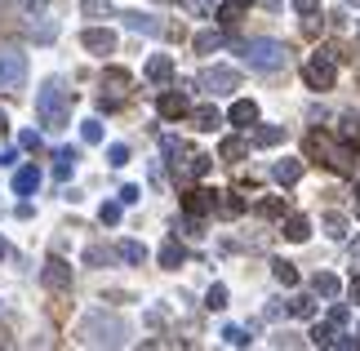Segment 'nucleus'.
Instances as JSON below:
<instances>
[{
  "instance_id": "nucleus-10",
  "label": "nucleus",
  "mask_w": 360,
  "mask_h": 351,
  "mask_svg": "<svg viewBox=\"0 0 360 351\" xmlns=\"http://www.w3.org/2000/svg\"><path fill=\"white\" fill-rule=\"evenodd\" d=\"M271 178L281 182V187H294V182L302 178V160H276L271 165Z\"/></svg>"
},
{
  "instance_id": "nucleus-24",
  "label": "nucleus",
  "mask_w": 360,
  "mask_h": 351,
  "mask_svg": "<svg viewBox=\"0 0 360 351\" xmlns=\"http://www.w3.org/2000/svg\"><path fill=\"white\" fill-rule=\"evenodd\" d=\"M191 45H196V53H214L218 45H223V32H200Z\"/></svg>"
},
{
  "instance_id": "nucleus-29",
  "label": "nucleus",
  "mask_w": 360,
  "mask_h": 351,
  "mask_svg": "<svg viewBox=\"0 0 360 351\" xmlns=\"http://www.w3.org/2000/svg\"><path fill=\"white\" fill-rule=\"evenodd\" d=\"M223 343H227V347H249V333H245L240 325H227V329H223Z\"/></svg>"
},
{
  "instance_id": "nucleus-48",
  "label": "nucleus",
  "mask_w": 360,
  "mask_h": 351,
  "mask_svg": "<svg viewBox=\"0 0 360 351\" xmlns=\"http://www.w3.org/2000/svg\"><path fill=\"white\" fill-rule=\"evenodd\" d=\"M352 254H356V258H360V241H356V245H352Z\"/></svg>"
},
{
  "instance_id": "nucleus-34",
  "label": "nucleus",
  "mask_w": 360,
  "mask_h": 351,
  "mask_svg": "<svg viewBox=\"0 0 360 351\" xmlns=\"http://www.w3.org/2000/svg\"><path fill=\"white\" fill-rule=\"evenodd\" d=\"M80 138H85V143H103V125L98 120H85V125H80Z\"/></svg>"
},
{
  "instance_id": "nucleus-15",
  "label": "nucleus",
  "mask_w": 360,
  "mask_h": 351,
  "mask_svg": "<svg viewBox=\"0 0 360 351\" xmlns=\"http://www.w3.org/2000/svg\"><path fill=\"white\" fill-rule=\"evenodd\" d=\"M231 125H240V129H249V125L258 120V107L249 103V98H240V103H231V116H227Z\"/></svg>"
},
{
  "instance_id": "nucleus-11",
  "label": "nucleus",
  "mask_w": 360,
  "mask_h": 351,
  "mask_svg": "<svg viewBox=\"0 0 360 351\" xmlns=\"http://www.w3.org/2000/svg\"><path fill=\"white\" fill-rule=\"evenodd\" d=\"M124 18V27L129 32H147V36H160V23L151 18V13H138V9H129V13H120Z\"/></svg>"
},
{
  "instance_id": "nucleus-47",
  "label": "nucleus",
  "mask_w": 360,
  "mask_h": 351,
  "mask_svg": "<svg viewBox=\"0 0 360 351\" xmlns=\"http://www.w3.org/2000/svg\"><path fill=\"white\" fill-rule=\"evenodd\" d=\"M9 129V116H5V111H0V134H5Z\"/></svg>"
},
{
  "instance_id": "nucleus-43",
  "label": "nucleus",
  "mask_w": 360,
  "mask_h": 351,
  "mask_svg": "<svg viewBox=\"0 0 360 351\" xmlns=\"http://www.w3.org/2000/svg\"><path fill=\"white\" fill-rule=\"evenodd\" d=\"M85 262H107V249H98V245H94L89 254H85Z\"/></svg>"
},
{
  "instance_id": "nucleus-14",
  "label": "nucleus",
  "mask_w": 360,
  "mask_h": 351,
  "mask_svg": "<svg viewBox=\"0 0 360 351\" xmlns=\"http://www.w3.org/2000/svg\"><path fill=\"white\" fill-rule=\"evenodd\" d=\"M156 107H160V116H165V120L187 116V98H183V94H160V103H156Z\"/></svg>"
},
{
  "instance_id": "nucleus-33",
  "label": "nucleus",
  "mask_w": 360,
  "mask_h": 351,
  "mask_svg": "<svg viewBox=\"0 0 360 351\" xmlns=\"http://www.w3.org/2000/svg\"><path fill=\"white\" fill-rule=\"evenodd\" d=\"M245 151H249V147H245V138H227V143H223V156H227V160H240Z\"/></svg>"
},
{
  "instance_id": "nucleus-21",
  "label": "nucleus",
  "mask_w": 360,
  "mask_h": 351,
  "mask_svg": "<svg viewBox=\"0 0 360 351\" xmlns=\"http://www.w3.org/2000/svg\"><path fill=\"white\" fill-rule=\"evenodd\" d=\"M254 143L258 147H276V143H285V129H281V125H262V129L254 134Z\"/></svg>"
},
{
  "instance_id": "nucleus-35",
  "label": "nucleus",
  "mask_w": 360,
  "mask_h": 351,
  "mask_svg": "<svg viewBox=\"0 0 360 351\" xmlns=\"http://www.w3.org/2000/svg\"><path fill=\"white\" fill-rule=\"evenodd\" d=\"M258 214H262V218H281V214H285V205H281V200H262V205H258Z\"/></svg>"
},
{
  "instance_id": "nucleus-31",
  "label": "nucleus",
  "mask_w": 360,
  "mask_h": 351,
  "mask_svg": "<svg viewBox=\"0 0 360 351\" xmlns=\"http://www.w3.org/2000/svg\"><path fill=\"white\" fill-rule=\"evenodd\" d=\"M80 9L94 13V18H112V5H107V0H80Z\"/></svg>"
},
{
  "instance_id": "nucleus-18",
  "label": "nucleus",
  "mask_w": 360,
  "mask_h": 351,
  "mask_svg": "<svg viewBox=\"0 0 360 351\" xmlns=\"http://www.w3.org/2000/svg\"><path fill=\"white\" fill-rule=\"evenodd\" d=\"M307 236H311V222H307V218H298V214H294V218L285 222V241H294V245H298V241H307Z\"/></svg>"
},
{
  "instance_id": "nucleus-42",
  "label": "nucleus",
  "mask_w": 360,
  "mask_h": 351,
  "mask_svg": "<svg viewBox=\"0 0 360 351\" xmlns=\"http://www.w3.org/2000/svg\"><path fill=\"white\" fill-rule=\"evenodd\" d=\"M294 9L302 13V18H311V13H316V0H294Z\"/></svg>"
},
{
  "instance_id": "nucleus-27",
  "label": "nucleus",
  "mask_w": 360,
  "mask_h": 351,
  "mask_svg": "<svg viewBox=\"0 0 360 351\" xmlns=\"http://www.w3.org/2000/svg\"><path fill=\"white\" fill-rule=\"evenodd\" d=\"M120 258H124V262H143V258H147V245L124 241V245H120Z\"/></svg>"
},
{
  "instance_id": "nucleus-49",
  "label": "nucleus",
  "mask_w": 360,
  "mask_h": 351,
  "mask_svg": "<svg viewBox=\"0 0 360 351\" xmlns=\"http://www.w3.org/2000/svg\"><path fill=\"white\" fill-rule=\"evenodd\" d=\"M0 23H5V0H0Z\"/></svg>"
},
{
  "instance_id": "nucleus-16",
  "label": "nucleus",
  "mask_w": 360,
  "mask_h": 351,
  "mask_svg": "<svg viewBox=\"0 0 360 351\" xmlns=\"http://www.w3.org/2000/svg\"><path fill=\"white\" fill-rule=\"evenodd\" d=\"M183 205H187L191 218H200V214H210V209H214V196H210V191H187Z\"/></svg>"
},
{
  "instance_id": "nucleus-23",
  "label": "nucleus",
  "mask_w": 360,
  "mask_h": 351,
  "mask_svg": "<svg viewBox=\"0 0 360 351\" xmlns=\"http://www.w3.org/2000/svg\"><path fill=\"white\" fill-rule=\"evenodd\" d=\"M191 120H196V129H205V134H210V129H218V125H223V116H218L214 107H196V116H191Z\"/></svg>"
},
{
  "instance_id": "nucleus-19",
  "label": "nucleus",
  "mask_w": 360,
  "mask_h": 351,
  "mask_svg": "<svg viewBox=\"0 0 360 351\" xmlns=\"http://www.w3.org/2000/svg\"><path fill=\"white\" fill-rule=\"evenodd\" d=\"M76 160H80L76 151H72V147H63L58 156H53V174H58V178H72V170H76Z\"/></svg>"
},
{
  "instance_id": "nucleus-39",
  "label": "nucleus",
  "mask_w": 360,
  "mask_h": 351,
  "mask_svg": "<svg viewBox=\"0 0 360 351\" xmlns=\"http://www.w3.org/2000/svg\"><path fill=\"white\" fill-rule=\"evenodd\" d=\"M138 200H143V191H138V187H120V205H138Z\"/></svg>"
},
{
  "instance_id": "nucleus-50",
  "label": "nucleus",
  "mask_w": 360,
  "mask_h": 351,
  "mask_svg": "<svg viewBox=\"0 0 360 351\" xmlns=\"http://www.w3.org/2000/svg\"><path fill=\"white\" fill-rule=\"evenodd\" d=\"M231 5H240V9H245V5H249V0H231Z\"/></svg>"
},
{
  "instance_id": "nucleus-1",
  "label": "nucleus",
  "mask_w": 360,
  "mask_h": 351,
  "mask_svg": "<svg viewBox=\"0 0 360 351\" xmlns=\"http://www.w3.org/2000/svg\"><path fill=\"white\" fill-rule=\"evenodd\" d=\"M72 103H76V94L67 89L58 76L45 80L40 94H36V116H40V125H45V129H63L67 116H72Z\"/></svg>"
},
{
  "instance_id": "nucleus-46",
  "label": "nucleus",
  "mask_w": 360,
  "mask_h": 351,
  "mask_svg": "<svg viewBox=\"0 0 360 351\" xmlns=\"http://www.w3.org/2000/svg\"><path fill=\"white\" fill-rule=\"evenodd\" d=\"M352 298H356V302H360V276H356V280H352Z\"/></svg>"
},
{
  "instance_id": "nucleus-44",
  "label": "nucleus",
  "mask_w": 360,
  "mask_h": 351,
  "mask_svg": "<svg viewBox=\"0 0 360 351\" xmlns=\"http://www.w3.org/2000/svg\"><path fill=\"white\" fill-rule=\"evenodd\" d=\"M187 5L196 9V13H210V0H187Z\"/></svg>"
},
{
  "instance_id": "nucleus-25",
  "label": "nucleus",
  "mask_w": 360,
  "mask_h": 351,
  "mask_svg": "<svg viewBox=\"0 0 360 351\" xmlns=\"http://www.w3.org/2000/svg\"><path fill=\"white\" fill-rule=\"evenodd\" d=\"M205 307H210V312H223V307H227V285H210V293H205Z\"/></svg>"
},
{
  "instance_id": "nucleus-26",
  "label": "nucleus",
  "mask_w": 360,
  "mask_h": 351,
  "mask_svg": "<svg viewBox=\"0 0 360 351\" xmlns=\"http://www.w3.org/2000/svg\"><path fill=\"white\" fill-rule=\"evenodd\" d=\"M218 209H223L227 218H236V214H245V200H240V196H231V191H223V200H218Z\"/></svg>"
},
{
  "instance_id": "nucleus-41",
  "label": "nucleus",
  "mask_w": 360,
  "mask_h": 351,
  "mask_svg": "<svg viewBox=\"0 0 360 351\" xmlns=\"http://www.w3.org/2000/svg\"><path fill=\"white\" fill-rule=\"evenodd\" d=\"M18 5H22V13H32V18H36V13H45V0H18Z\"/></svg>"
},
{
  "instance_id": "nucleus-32",
  "label": "nucleus",
  "mask_w": 360,
  "mask_h": 351,
  "mask_svg": "<svg viewBox=\"0 0 360 351\" xmlns=\"http://www.w3.org/2000/svg\"><path fill=\"white\" fill-rule=\"evenodd\" d=\"M311 343L316 347H334V325H316L311 329Z\"/></svg>"
},
{
  "instance_id": "nucleus-5",
  "label": "nucleus",
  "mask_w": 360,
  "mask_h": 351,
  "mask_svg": "<svg viewBox=\"0 0 360 351\" xmlns=\"http://www.w3.org/2000/svg\"><path fill=\"white\" fill-rule=\"evenodd\" d=\"M200 89L227 98V94L240 89V72H236V67H205V72H200Z\"/></svg>"
},
{
  "instance_id": "nucleus-22",
  "label": "nucleus",
  "mask_w": 360,
  "mask_h": 351,
  "mask_svg": "<svg viewBox=\"0 0 360 351\" xmlns=\"http://www.w3.org/2000/svg\"><path fill=\"white\" fill-rule=\"evenodd\" d=\"M271 276L281 280V285H298V267H294V262H285V258H276V262H271Z\"/></svg>"
},
{
  "instance_id": "nucleus-13",
  "label": "nucleus",
  "mask_w": 360,
  "mask_h": 351,
  "mask_svg": "<svg viewBox=\"0 0 360 351\" xmlns=\"http://www.w3.org/2000/svg\"><path fill=\"white\" fill-rule=\"evenodd\" d=\"M36 187H40V170H36V165H22V170L13 174V191H18V196H32Z\"/></svg>"
},
{
  "instance_id": "nucleus-28",
  "label": "nucleus",
  "mask_w": 360,
  "mask_h": 351,
  "mask_svg": "<svg viewBox=\"0 0 360 351\" xmlns=\"http://www.w3.org/2000/svg\"><path fill=\"white\" fill-rule=\"evenodd\" d=\"M289 316L311 320V316H316V302H311V298H294V302H289Z\"/></svg>"
},
{
  "instance_id": "nucleus-20",
  "label": "nucleus",
  "mask_w": 360,
  "mask_h": 351,
  "mask_svg": "<svg viewBox=\"0 0 360 351\" xmlns=\"http://www.w3.org/2000/svg\"><path fill=\"white\" fill-rule=\"evenodd\" d=\"M183 245H178V241H165L160 245V267H183Z\"/></svg>"
},
{
  "instance_id": "nucleus-36",
  "label": "nucleus",
  "mask_w": 360,
  "mask_h": 351,
  "mask_svg": "<svg viewBox=\"0 0 360 351\" xmlns=\"http://www.w3.org/2000/svg\"><path fill=\"white\" fill-rule=\"evenodd\" d=\"M98 218L107 222V227H116V222H120V205H103V209H98Z\"/></svg>"
},
{
  "instance_id": "nucleus-40",
  "label": "nucleus",
  "mask_w": 360,
  "mask_h": 351,
  "mask_svg": "<svg viewBox=\"0 0 360 351\" xmlns=\"http://www.w3.org/2000/svg\"><path fill=\"white\" fill-rule=\"evenodd\" d=\"M347 316H352L347 307H334V312H329V325H334V329H338V325H347Z\"/></svg>"
},
{
  "instance_id": "nucleus-12",
  "label": "nucleus",
  "mask_w": 360,
  "mask_h": 351,
  "mask_svg": "<svg viewBox=\"0 0 360 351\" xmlns=\"http://www.w3.org/2000/svg\"><path fill=\"white\" fill-rule=\"evenodd\" d=\"M169 76H174V58H169V53H156V58L147 63V80H151V85H165Z\"/></svg>"
},
{
  "instance_id": "nucleus-45",
  "label": "nucleus",
  "mask_w": 360,
  "mask_h": 351,
  "mask_svg": "<svg viewBox=\"0 0 360 351\" xmlns=\"http://www.w3.org/2000/svg\"><path fill=\"white\" fill-rule=\"evenodd\" d=\"M258 5H262V9H281L285 0H258Z\"/></svg>"
},
{
  "instance_id": "nucleus-3",
  "label": "nucleus",
  "mask_w": 360,
  "mask_h": 351,
  "mask_svg": "<svg viewBox=\"0 0 360 351\" xmlns=\"http://www.w3.org/2000/svg\"><path fill=\"white\" fill-rule=\"evenodd\" d=\"M240 53L249 58V67H258V72H281V67L289 63V49L281 45V40H245Z\"/></svg>"
},
{
  "instance_id": "nucleus-4",
  "label": "nucleus",
  "mask_w": 360,
  "mask_h": 351,
  "mask_svg": "<svg viewBox=\"0 0 360 351\" xmlns=\"http://www.w3.org/2000/svg\"><path fill=\"white\" fill-rule=\"evenodd\" d=\"M302 80H307V89H334L338 80V53L334 49H321L316 58L302 63Z\"/></svg>"
},
{
  "instance_id": "nucleus-38",
  "label": "nucleus",
  "mask_w": 360,
  "mask_h": 351,
  "mask_svg": "<svg viewBox=\"0 0 360 351\" xmlns=\"http://www.w3.org/2000/svg\"><path fill=\"white\" fill-rule=\"evenodd\" d=\"M329 236H334V241H342V236H347V222H342L338 214H329Z\"/></svg>"
},
{
  "instance_id": "nucleus-52",
  "label": "nucleus",
  "mask_w": 360,
  "mask_h": 351,
  "mask_svg": "<svg viewBox=\"0 0 360 351\" xmlns=\"http://www.w3.org/2000/svg\"><path fill=\"white\" fill-rule=\"evenodd\" d=\"M347 5H360V0H347Z\"/></svg>"
},
{
  "instance_id": "nucleus-7",
  "label": "nucleus",
  "mask_w": 360,
  "mask_h": 351,
  "mask_svg": "<svg viewBox=\"0 0 360 351\" xmlns=\"http://www.w3.org/2000/svg\"><path fill=\"white\" fill-rule=\"evenodd\" d=\"M124 94H129V72H124V67H107V76H103V107L112 111Z\"/></svg>"
},
{
  "instance_id": "nucleus-17",
  "label": "nucleus",
  "mask_w": 360,
  "mask_h": 351,
  "mask_svg": "<svg viewBox=\"0 0 360 351\" xmlns=\"http://www.w3.org/2000/svg\"><path fill=\"white\" fill-rule=\"evenodd\" d=\"M311 289L321 293V298H338V276L334 272H316L311 276Z\"/></svg>"
},
{
  "instance_id": "nucleus-37",
  "label": "nucleus",
  "mask_w": 360,
  "mask_h": 351,
  "mask_svg": "<svg viewBox=\"0 0 360 351\" xmlns=\"http://www.w3.org/2000/svg\"><path fill=\"white\" fill-rule=\"evenodd\" d=\"M18 143H22L27 151H40V134H36V129H22V134H18Z\"/></svg>"
},
{
  "instance_id": "nucleus-2",
  "label": "nucleus",
  "mask_w": 360,
  "mask_h": 351,
  "mask_svg": "<svg viewBox=\"0 0 360 351\" xmlns=\"http://www.w3.org/2000/svg\"><path fill=\"white\" fill-rule=\"evenodd\" d=\"M80 333H85L89 347H120L124 338H129V325H124L120 316H107V312H89L85 325H80Z\"/></svg>"
},
{
  "instance_id": "nucleus-8",
  "label": "nucleus",
  "mask_w": 360,
  "mask_h": 351,
  "mask_svg": "<svg viewBox=\"0 0 360 351\" xmlns=\"http://www.w3.org/2000/svg\"><path fill=\"white\" fill-rule=\"evenodd\" d=\"M80 45H85L89 53H98V58H107V53L116 49V32H107V27H85Z\"/></svg>"
},
{
  "instance_id": "nucleus-51",
  "label": "nucleus",
  "mask_w": 360,
  "mask_h": 351,
  "mask_svg": "<svg viewBox=\"0 0 360 351\" xmlns=\"http://www.w3.org/2000/svg\"><path fill=\"white\" fill-rule=\"evenodd\" d=\"M0 258H5V245H0Z\"/></svg>"
},
{
  "instance_id": "nucleus-30",
  "label": "nucleus",
  "mask_w": 360,
  "mask_h": 351,
  "mask_svg": "<svg viewBox=\"0 0 360 351\" xmlns=\"http://www.w3.org/2000/svg\"><path fill=\"white\" fill-rule=\"evenodd\" d=\"M107 165H116V170H120V165H129V147L112 143V147H107Z\"/></svg>"
},
{
  "instance_id": "nucleus-9",
  "label": "nucleus",
  "mask_w": 360,
  "mask_h": 351,
  "mask_svg": "<svg viewBox=\"0 0 360 351\" xmlns=\"http://www.w3.org/2000/svg\"><path fill=\"white\" fill-rule=\"evenodd\" d=\"M40 280H45V289H72V267H67L63 258H49L45 272H40Z\"/></svg>"
},
{
  "instance_id": "nucleus-6",
  "label": "nucleus",
  "mask_w": 360,
  "mask_h": 351,
  "mask_svg": "<svg viewBox=\"0 0 360 351\" xmlns=\"http://www.w3.org/2000/svg\"><path fill=\"white\" fill-rule=\"evenodd\" d=\"M27 80V53L22 49H0V89H18Z\"/></svg>"
}]
</instances>
